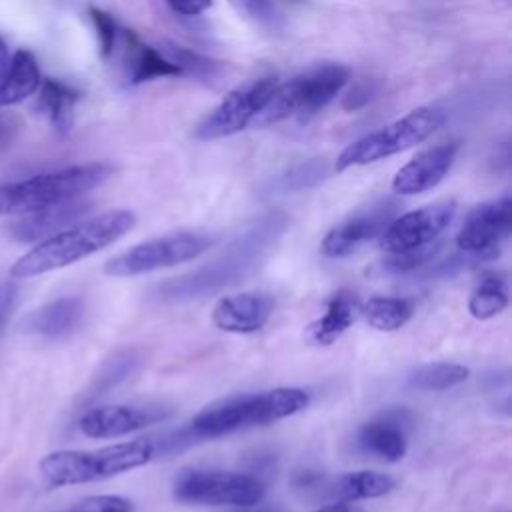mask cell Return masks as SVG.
<instances>
[{
  "label": "cell",
  "mask_w": 512,
  "mask_h": 512,
  "mask_svg": "<svg viewBox=\"0 0 512 512\" xmlns=\"http://www.w3.org/2000/svg\"><path fill=\"white\" fill-rule=\"evenodd\" d=\"M18 296V286L14 282H0V328L8 320Z\"/></svg>",
  "instance_id": "obj_36"
},
{
  "label": "cell",
  "mask_w": 512,
  "mask_h": 512,
  "mask_svg": "<svg viewBox=\"0 0 512 512\" xmlns=\"http://www.w3.org/2000/svg\"><path fill=\"white\" fill-rule=\"evenodd\" d=\"M398 202L392 198H384L372 202L370 206L356 210L346 220L330 228L320 244V252L328 258H342L352 254L360 244L370 238H376L384 232V228L396 218Z\"/></svg>",
  "instance_id": "obj_12"
},
{
  "label": "cell",
  "mask_w": 512,
  "mask_h": 512,
  "mask_svg": "<svg viewBox=\"0 0 512 512\" xmlns=\"http://www.w3.org/2000/svg\"><path fill=\"white\" fill-rule=\"evenodd\" d=\"M168 414L170 410L162 406H100L86 410L78 420V428L88 438H116L164 420Z\"/></svg>",
  "instance_id": "obj_13"
},
{
  "label": "cell",
  "mask_w": 512,
  "mask_h": 512,
  "mask_svg": "<svg viewBox=\"0 0 512 512\" xmlns=\"http://www.w3.org/2000/svg\"><path fill=\"white\" fill-rule=\"evenodd\" d=\"M408 424L410 414L406 410L380 414L360 428L358 446L386 462H398L408 450Z\"/></svg>",
  "instance_id": "obj_19"
},
{
  "label": "cell",
  "mask_w": 512,
  "mask_h": 512,
  "mask_svg": "<svg viewBox=\"0 0 512 512\" xmlns=\"http://www.w3.org/2000/svg\"><path fill=\"white\" fill-rule=\"evenodd\" d=\"M88 12H90L92 24H94L96 34H98L100 54H102L104 58H108V56H112V52H114V46H116V40H118V30H120V26L116 24V20H114L108 12H104V10H100V8L90 6V10H88Z\"/></svg>",
  "instance_id": "obj_32"
},
{
  "label": "cell",
  "mask_w": 512,
  "mask_h": 512,
  "mask_svg": "<svg viewBox=\"0 0 512 512\" xmlns=\"http://www.w3.org/2000/svg\"><path fill=\"white\" fill-rule=\"evenodd\" d=\"M156 452L152 440H132L98 450H56L40 460V472L50 486L84 484L144 466Z\"/></svg>",
  "instance_id": "obj_4"
},
{
  "label": "cell",
  "mask_w": 512,
  "mask_h": 512,
  "mask_svg": "<svg viewBox=\"0 0 512 512\" xmlns=\"http://www.w3.org/2000/svg\"><path fill=\"white\" fill-rule=\"evenodd\" d=\"M374 96V86L368 84V82H360V84H354L348 94L344 96L342 100V108L344 110H358L362 106H366Z\"/></svg>",
  "instance_id": "obj_35"
},
{
  "label": "cell",
  "mask_w": 512,
  "mask_h": 512,
  "mask_svg": "<svg viewBox=\"0 0 512 512\" xmlns=\"http://www.w3.org/2000/svg\"><path fill=\"white\" fill-rule=\"evenodd\" d=\"M310 396L302 388L284 386L260 394H244L202 410L188 426V440L218 438L236 430L264 426L304 410Z\"/></svg>",
  "instance_id": "obj_3"
},
{
  "label": "cell",
  "mask_w": 512,
  "mask_h": 512,
  "mask_svg": "<svg viewBox=\"0 0 512 512\" xmlns=\"http://www.w3.org/2000/svg\"><path fill=\"white\" fill-rule=\"evenodd\" d=\"M276 88L274 78L250 80L224 96V100L198 124L196 138L216 140L232 136L244 130L264 108L272 90Z\"/></svg>",
  "instance_id": "obj_10"
},
{
  "label": "cell",
  "mask_w": 512,
  "mask_h": 512,
  "mask_svg": "<svg viewBox=\"0 0 512 512\" xmlns=\"http://www.w3.org/2000/svg\"><path fill=\"white\" fill-rule=\"evenodd\" d=\"M360 312V300L352 290L340 288L336 290L326 306L322 316H318L306 330V338L314 344L328 346L338 340L356 320Z\"/></svg>",
  "instance_id": "obj_21"
},
{
  "label": "cell",
  "mask_w": 512,
  "mask_h": 512,
  "mask_svg": "<svg viewBox=\"0 0 512 512\" xmlns=\"http://www.w3.org/2000/svg\"><path fill=\"white\" fill-rule=\"evenodd\" d=\"M394 486H396V482L388 474L360 470V472L342 474L334 482L332 494L338 496L344 502H354V500H366V498L384 496Z\"/></svg>",
  "instance_id": "obj_25"
},
{
  "label": "cell",
  "mask_w": 512,
  "mask_h": 512,
  "mask_svg": "<svg viewBox=\"0 0 512 512\" xmlns=\"http://www.w3.org/2000/svg\"><path fill=\"white\" fill-rule=\"evenodd\" d=\"M38 90H40L38 108L48 116L50 124L60 134H66L72 128L74 104L78 102V92L72 86L52 78L42 80Z\"/></svg>",
  "instance_id": "obj_24"
},
{
  "label": "cell",
  "mask_w": 512,
  "mask_h": 512,
  "mask_svg": "<svg viewBox=\"0 0 512 512\" xmlns=\"http://www.w3.org/2000/svg\"><path fill=\"white\" fill-rule=\"evenodd\" d=\"M292 484L296 490L310 492V490H318L324 484V476L316 470H298L292 478Z\"/></svg>",
  "instance_id": "obj_38"
},
{
  "label": "cell",
  "mask_w": 512,
  "mask_h": 512,
  "mask_svg": "<svg viewBox=\"0 0 512 512\" xmlns=\"http://www.w3.org/2000/svg\"><path fill=\"white\" fill-rule=\"evenodd\" d=\"M118 52L124 76L130 84H140L152 78L178 76L180 70L156 48L142 44L132 30H118V40L112 56Z\"/></svg>",
  "instance_id": "obj_18"
},
{
  "label": "cell",
  "mask_w": 512,
  "mask_h": 512,
  "mask_svg": "<svg viewBox=\"0 0 512 512\" xmlns=\"http://www.w3.org/2000/svg\"><path fill=\"white\" fill-rule=\"evenodd\" d=\"M508 278L500 270H484L468 298V312L478 320H488L508 306Z\"/></svg>",
  "instance_id": "obj_23"
},
{
  "label": "cell",
  "mask_w": 512,
  "mask_h": 512,
  "mask_svg": "<svg viewBox=\"0 0 512 512\" xmlns=\"http://www.w3.org/2000/svg\"><path fill=\"white\" fill-rule=\"evenodd\" d=\"M440 250H442V244L430 242L418 248L388 252V256L382 260V268L392 274H410L432 264V260L440 254Z\"/></svg>",
  "instance_id": "obj_30"
},
{
  "label": "cell",
  "mask_w": 512,
  "mask_h": 512,
  "mask_svg": "<svg viewBox=\"0 0 512 512\" xmlns=\"http://www.w3.org/2000/svg\"><path fill=\"white\" fill-rule=\"evenodd\" d=\"M258 512H278V510H258Z\"/></svg>",
  "instance_id": "obj_42"
},
{
  "label": "cell",
  "mask_w": 512,
  "mask_h": 512,
  "mask_svg": "<svg viewBox=\"0 0 512 512\" xmlns=\"http://www.w3.org/2000/svg\"><path fill=\"white\" fill-rule=\"evenodd\" d=\"M110 174V164L92 162L0 184V214L20 216L58 202L82 198L86 192L106 182Z\"/></svg>",
  "instance_id": "obj_5"
},
{
  "label": "cell",
  "mask_w": 512,
  "mask_h": 512,
  "mask_svg": "<svg viewBox=\"0 0 512 512\" xmlns=\"http://www.w3.org/2000/svg\"><path fill=\"white\" fill-rule=\"evenodd\" d=\"M16 128V124H12V118H0V146H6L10 142V134Z\"/></svg>",
  "instance_id": "obj_40"
},
{
  "label": "cell",
  "mask_w": 512,
  "mask_h": 512,
  "mask_svg": "<svg viewBox=\"0 0 512 512\" xmlns=\"http://www.w3.org/2000/svg\"><path fill=\"white\" fill-rule=\"evenodd\" d=\"M70 512H132V502L122 496L102 494L80 500Z\"/></svg>",
  "instance_id": "obj_33"
},
{
  "label": "cell",
  "mask_w": 512,
  "mask_h": 512,
  "mask_svg": "<svg viewBox=\"0 0 512 512\" xmlns=\"http://www.w3.org/2000/svg\"><path fill=\"white\" fill-rule=\"evenodd\" d=\"M444 118L446 116L440 108H430V106L416 108L406 116L398 118L396 122L384 126L382 130H376L348 144L336 158L334 170L342 172L346 168L370 164V162L388 158L392 154H398L402 150H408L424 142L428 136H432L444 124Z\"/></svg>",
  "instance_id": "obj_7"
},
{
  "label": "cell",
  "mask_w": 512,
  "mask_h": 512,
  "mask_svg": "<svg viewBox=\"0 0 512 512\" xmlns=\"http://www.w3.org/2000/svg\"><path fill=\"white\" fill-rule=\"evenodd\" d=\"M260 478L240 472L186 470L174 480V498L184 504L254 506L264 498Z\"/></svg>",
  "instance_id": "obj_8"
},
{
  "label": "cell",
  "mask_w": 512,
  "mask_h": 512,
  "mask_svg": "<svg viewBox=\"0 0 512 512\" xmlns=\"http://www.w3.org/2000/svg\"><path fill=\"white\" fill-rule=\"evenodd\" d=\"M134 364H136V358L132 352H118L112 358H108L100 368V372L94 376L92 384L88 386L84 400L88 402L108 392L112 386H116L120 380H124L130 374Z\"/></svg>",
  "instance_id": "obj_28"
},
{
  "label": "cell",
  "mask_w": 512,
  "mask_h": 512,
  "mask_svg": "<svg viewBox=\"0 0 512 512\" xmlns=\"http://www.w3.org/2000/svg\"><path fill=\"white\" fill-rule=\"evenodd\" d=\"M212 240L196 232H176L140 242L104 264L108 276H136L194 260L208 250Z\"/></svg>",
  "instance_id": "obj_9"
},
{
  "label": "cell",
  "mask_w": 512,
  "mask_h": 512,
  "mask_svg": "<svg viewBox=\"0 0 512 512\" xmlns=\"http://www.w3.org/2000/svg\"><path fill=\"white\" fill-rule=\"evenodd\" d=\"M134 224L136 216L130 210H110L80 224L68 226L20 256L12 264L10 276L32 278L70 266L116 242L128 230H132Z\"/></svg>",
  "instance_id": "obj_2"
},
{
  "label": "cell",
  "mask_w": 512,
  "mask_h": 512,
  "mask_svg": "<svg viewBox=\"0 0 512 512\" xmlns=\"http://www.w3.org/2000/svg\"><path fill=\"white\" fill-rule=\"evenodd\" d=\"M458 152L456 142L436 144L418 152L410 162H406L394 176L392 188L396 194L412 196L434 188L450 170Z\"/></svg>",
  "instance_id": "obj_15"
},
{
  "label": "cell",
  "mask_w": 512,
  "mask_h": 512,
  "mask_svg": "<svg viewBox=\"0 0 512 512\" xmlns=\"http://www.w3.org/2000/svg\"><path fill=\"white\" fill-rule=\"evenodd\" d=\"M326 174H328V164L320 158H312L280 174L272 186L274 190H280V192H298V190L316 186Z\"/></svg>",
  "instance_id": "obj_29"
},
{
  "label": "cell",
  "mask_w": 512,
  "mask_h": 512,
  "mask_svg": "<svg viewBox=\"0 0 512 512\" xmlns=\"http://www.w3.org/2000/svg\"><path fill=\"white\" fill-rule=\"evenodd\" d=\"M360 312L366 322L382 332H392L402 328L414 312V306L406 298H392V296H374L360 304Z\"/></svg>",
  "instance_id": "obj_26"
},
{
  "label": "cell",
  "mask_w": 512,
  "mask_h": 512,
  "mask_svg": "<svg viewBox=\"0 0 512 512\" xmlns=\"http://www.w3.org/2000/svg\"><path fill=\"white\" fill-rule=\"evenodd\" d=\"M274 310V298L266 292H242L220 298L212 310L216 328L234 334H250L260 330Z\"/></svg>",
  "instance_id": "obj_17"
},
{
  "label": "cell",
  "mask_w": 512,
  "mask_h": 512,
  "mask_svg": "<svg viewBox=\"0 0 512 512\" xmlns=\"http://www.w3.org/2000/svg\"><path fill=\"white\" fill-rule=\"evenodd\" d=\"M512 228V200L508 196L476 206L460 226L456 244L462 252L498 248Z\"/></svg>",
  "instance_id": "obj_14"
},
{
  "label": "cell",
  "mask_w": 512,
  "mask_h": 512,
  "mask_svg": "<svg viewBox=\"0 0 512 512\" xmlns=\"http://www.w3.org/2000/svg\"><path fill=\"white\" fill-rule=\"evenodd\" d=\"M470 376V370L460 364L450 362H434L424 364L412 370L408 376V386L416 390H448L452 386L462 384Z\"/></svg>",
  "instance_id": "obj_27"
},
{
  "label": "cell",
  "mask_w": 512,
  "mask_h": 512,
  "mask_svg": "<svg viewBox=\"0 0 512 512\" xmlns=\"http://www.w3.org/2000/svg\"><path fill=\"white\" fill-rule=\"evenodd\" d=\"M230 4L236 8V12L260 24H270L276 18L274 0H230Z\"/></svg>",
  "instance_id": "obj_34"
},
{
  "label": "cell",
  "mask_w": 512,
  "mask_h": 512,
  "mask_svg": "<svg viewBox=\"0 0 512 512\" xmlns=\"http://www.w3.org/2000/svg\"><path fill=\"white\" fill-rule=\"evenodd\" d=\"M92 208L90 202L82 200V198H74V200H66V202H58L28 214H20L14 222H10L8 226V234L16 240V242H42L54 234H58L60 230L72 226L76 220H80L88 210Z\"/></svg>",
  "instance_id": "obj_16"
},
{
  "label": "cell",
  "mask_w": 512,
  "mask_h": 512,
  "mask_svg": "<svg viewBox=\"0 0 512 512\" xmlns=\"http://www.w3.org/2000/svg\"><path fill=\"white\" fill-rule=\"evenodd\" d=\"M286 228V218L282 214H266L252 228L240 234L218 258H214L204 268H198L180 278H172L158 288L162 298L184 300L198 298L220 290L246 276L276 242V238Z\"/></svg>",
  "instance_id": "obj_1"
},
{
  "label": "cell",
  "mask_w": 512,
  "mask_h": 512,
  "mask_svg": "<svg viewBox=\"0 0 512 512\" xmlns=\"http://www.w3.org/2000/svg\"><path fill=\"white\" fill-rule=\"evenodd\" d=\"M168 6L182 16H198L212 6V0H166Z\"/></svg>",
  "instance_id": "obj_37"
},
{
  "label": "cell",
  "mask_w": 512,
  "mask_h": 512,
  "mask_svg": "<svg viewBox=\"0 0 512 512\" xmlns=\"http://www.w3.org/2000/svg\"><path fill=\"white\" fill-rule=\"evenodd\" d=\"M350 70L342 64H322L298 74L284 84H276L264 108L254 118L256 124H272L296 116L306 122L320 112L346 86Z\"/></svg>",
  "instance_id": "obj_6"
},
{
  "label": "cell",
  "mask_w": 512,
  "mask_h": 512,
  "mask_svg": "<svg viewBox=\"0 0 512 512\" xmlns=\"http://www.w3.org/2000/svg\"><path fill=\"white\" fill-rule=\"evenodd\" d=\"M456 212L454 200H442L394 218L380 234V248L400 252L434 242L452 222Z\"/></svg>",
  "instance_id": "obj_11"
},
{
  "label": "cell",
  "mask_w": 512,
  "mask_h": 512,
  "mask_svg": "<svg viewBox=\"0 0 512 512\" xmlns=\"http://www.w3.org/2000/svg\"><path fill=\"white\" fill-rule=\"evenodd\" d=\"M8 64H10L8 46H6V42L0 38V80H2V76L6 74V70H8Z\"/></svg>",
  "instance_id": "obj_41"
},
{
  "label": "cell",
  "mask_w": 512,
  "mask_h": 512,
  "mask_svg": "<svg viewBox=\"0 0 512 512\" xmlns=\"http://www.w3.org/2000/svg\"><path fill=\"white\" fill-rule=\"evenodd\" d=\"M82 316L84 302L76 296H64L30 312L22 326L28 334H36L42 338H62L78 328Z\"/></svg>",
  "instance_id": "obj_20"
},
{
  "label": "cell",
  "mask_w": 512,
  "mask_h": 512,
  "mask_svg": "<svg viewBox=\"0 0 512 512\" xmlns=\"http://www.w3.org/2000/svg\"><path fill=\"white\" fill-rule=\"evenodd\" d=\"M316 512H362L356 504H350V502H338V504H328V506H322L318 508Z\"/></svg>",
  "instance_id": "obj_39"
},
{
  "label": "cell",
  "mask_w": 512,
  "mask_h": 512,
  "mask_svg": "<svg viewBox=\"0 0 512 512\" xmlns=\"http://www.w3.org/2000/svg\"><path fill=\"white\" fill-rule=\"evenodd\" d=\"M40 68L28 50H16L0 80V106H10L32 96L40 88Z\"/></svg>",
  "instance_id": "obj_22"
},
{
  "label": "cell",
  "mask_w": 512,
  "mask_h": 512,
  "mask_svg": "<svg viewBox=\"0 0 512 512\" xmlns=\"http://www.w3.org/2000/svg\"><path fill=\"white\" fill-rule=\"evenodd\" d=\"M160 52L180 70V74H190L194 78H212L218 70V64L196 54V52H190L182 46H176V44H170L166 42L164 48H160Z\"/></svg>",
  "instance_id": "obj_31"
}]
</instances>
